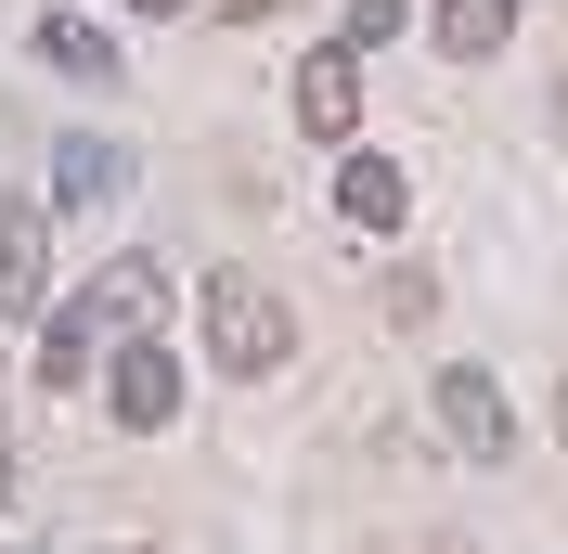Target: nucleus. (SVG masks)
<instances>
[{
	"instance_id": "obj_1",
	"label": "nucleus",
	"mask_w": 568,
	"mask_h": 554,
	"mask_svg": "<svg viewBox=\"0 0 568 554\" xmlns=\"http://www.w3.org/2000/svg\"><path fill=\"white\" fill-rule=\"evenodd\" d=\"M284 348H297V310H284L258 271H220L207 284V361L220 375H272Z\"/></svg>"
},
{
	"instance_id": "obj_2",
	"label": "nucleus",
	"mask_w": 568,
	"mask_h": 554,
	"mask_svg": "<svg viewBox=\"0 0 568 554\" xmlns=\"http://www.w3.org/2000/svg\"><path fill=\"white\" fill-rule=\"evenodd\" d=\"M52 310V219L27 194H0V322H39Z\"/></svg>"
},
{
	"instance_id": "obj_3",
	"label": "nucleus",
	"mask_w": 568,
	"mask_h": 554,
	"mask_svg": "<svg viewBox=\"0 0 568 554\" xmlns=\"http://www.w3.org/2000/svg\"><path fill=\"white\" fill-rule=\"evenodd\" d=\"M104 413L130 425V439H155V425L181 413V361H169L155 336H130V348H116V375H104Z\"/></svg>"
},
{
	"instance_id": "obj_4",
	"label": "nucleus",
	"mask_w": 568,
	"mask_h": 554,
	"mask_svg": "<svg viewBox=\"0 0 568 554\" xmlns=\"http://www.w3.org/2000/svg\"><path fill=\"white\" fill-rule=\"evenodd\" d=\"M297 130H311V142H349L362 130V52H349V39H323L311 65H297Z\"/></svg>"
},
{
	"instance_id": "obj_5",
	"label": "nucleus",
	"mask_w": 568,
	"mask_h": 554,
	"mask_svg": "<svg viewBox=\"0 0 568 554\" xmlns=\"http://www.w3.org/2000/svg\"><path fill=\"white\" fill-rule=\"evenodd\" d=\"M439 425H453L478 464H504V439H517V425H504V387H491V375H439Z\"/></svg>"
},
{
	"instance_id": "obj_6",
	"label": "nucleus",
	"mask_w": 568,
	"mask_h": 554,
	"mask_svg": "<svg viewBox=\"0 0 568 554\" xmlns=\"http://www.w3.org/2000/svg\"><path fill=\"white\" fill-rule=\"evenodd\" d=\"M400 207H414V181H400V155H349V168H336V219H362V233H388Z\"/></svg>"
},
{
	"instance_id": "obj_7",
	"label": "nucleus",
	"mask_w": 568,
	"mask_h": 554,
	"mask_svg": "<svg viewBox=\"0 0 568 554\" xmlns=\"http://www.w3.org/2000/svg\"><path fill=\"white\" fill-rule=\"evenodd\" d=\"M504 39H517V0H439V52L453 65H491Z\"/></svg>"
},
{
	"instance_id": "obj_8",
	"label": "nucleus",
	"mask_w": 568,
	"mask_h": 554,
	"mask_svg": "<svg viewBox=\"0 0 568 554\" xmlns=\"http://www.w3.org/2000/svg\"><path fill=\"white\" fill-rule=\"evenodd\" d=\"M116 181H130V155H116V142H65V155H52V207H104Z\"/></svg>"
},
{
	"instance_id": "obj_9",
	"label": "nucleus",
	"mask_w": 568,
	"mask_h": 554,
	"mask_svg": "<svg viewBox=\"0 0 568 554\" xmlns=\"http://www.w3.org/2000/svg\"><path fill=\"white\" fill-rule=\"evenodd\" d=\"M91 322H155V258H116V271H91V297H78Z\"/></svg>"
},
{
	"instance_id": "obj_10",
	"label": "nucleus",
	"mask_w": 568,
	"mask_h": 554,
	"mask_svg": "<svg viewBox=\"0 0 568 554\" xmlns=\"http://www.w3.org/2000/svg\"><path fill=\"white\" fill-rule=\"evenodd\" d=\"M91 336H104L91 310H52V322H39V387H78V375H91Z\"/></svg>"
},
{
	"instance_id": "obj_11",
	"label": "nucleus",
	"mask_w": 568,
	"mask_h": 554,
	"mask_svg": "<svg viewBox=\"0 0 568 554\" xmlns=\"http://www.w3.org/2000/svg\"><path fill=\"white\" fill-rule=\"evenodd\" d=\"M39 52H52L65 78H116V39L91 27V13H52V27H39Z\"/></svg>"
},
{
	"instance_id": "obj_12",
	"label": "nucleus",
	"mask_w": 568,
	"mask_h": 554,
	"mask_svg": "<svg viewBox=\"0 0 568 554\" xmlns=\"http://www.w3.org/2000/svg\"><path fill=\"white\" fill-rule=\"evenodd\" d=\"M375 310H388V322H426V310H439V271H426V258H400V271L375 284Z\"/></svg>"
},
{
	"instance_id": "obj_13",
	"label": "nucleus",
	"mask_w": 568,
	"mask_h": 554,
	"mask_svg": "<svg viewBox=\"0 0 568 554\" xmlns=\"http://www.w3.org/2000/svg\"><path fill=\"white\" fill-rule=\"evenodd\" d=\"M400 39V0H349V52H388Z\"/></svg>"
},
{
	"instance_id": "obj_14",
	"label": "nucleus",
	"mask_w": 568,
	"mask_h": 554,
	"mask_svg": "<svg viewBox=\"0 0 568 554\" xmlns=\"http://www.w3.org/2000/svg\"><path fill=\"white\" fill-rule=\"evenodd\" d=\"M130 13H181V0H130Z\"/></svg>"
},
{
	"instance_id": "obj_15",
	"label": "nucleus",
	"mask_w": 568,
	"mask_h": 554,
	"mask_svg": "<svg viewBox=\"0 0 568 554\" xmlns=\"http://www.w3.org/2000/svg\"><path fill=\"white\" fill-rule=\"evenodd\" d=\"M556 439H568V387H556Z\"/></svg>"
},
{
	"instance_id": "obj_16",
	"label": "nucleus",
	"mask_w": 568,
	"mask_h": 554,
	"mask_svg": "<svg viewBox=\"0 0 568 554\" xmlns=\"http://www.w3.org/2000/svg\"><path fill=\"white\" fill-rule=\"evenodd\" d=\"M556 116H568V104H556Z\"/></svg>"
}]
</instances>
